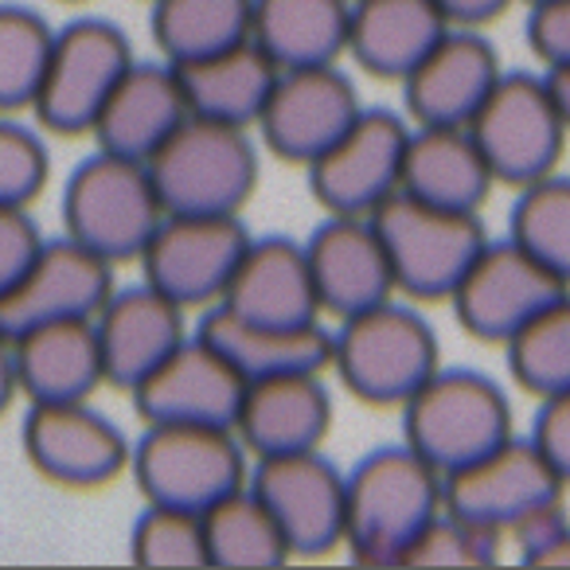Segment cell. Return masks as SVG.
I'll use <instances>...</instances> for the list:
<instances>
[{
    "label": "cell",
    "mask_w": 570,
    "mask_h": 570,
    "mask_svg": "<svg viewBox=\"0 0 570 570\" xmlns=\"http://www.w3.org/2000/svg\"><path fill=\"white\" fill-rule=\"evenodd\" d=\"M442 512V473L411 445L372 450L348 473L344 543L364 567H399L406 547Z\"/></svg>",
    "instance_id": "6da1fadb"
},
{
    "label": "cell",
    "mask_w": 570,
    "mask_h": 570,
    "mask_svg": "<svg viewBox=\"0 0 570 570\" xmlns=\"http://www.w3.org/2000/svg\"><path fill=\"white\" fill-rule=\"evenodd\" d=\"M145 165L168 215H238L258 188L250 129L199 114H188Z\"/></svg>",
    "instance_id": "7a4b0ae2"
},
{
    "label": "cell",
    "mask_w": 570,
    "mask_h": 570,
    "mask_svg": "<svg viewBox=\"0 0 570 570\" xmlns=\"http://www.w3.org/2000/svg\"><path fill=\"white\" fill-rule=\"evenodd\" d=\"M403 434L445 476L512 438V403L489 375L438 367L403 403Z\"/></svg>",
    "instance_id": "3957f363"
},
{
    "label": "cell",
    "mask_w": 570,
    "mask_h": 570,
    "mask_svg": "<svg viewBox=\"0 0 570 570\" xmlns=\"http://www.w3.org/2000/svg\"><path fill=\"white\" fill-rule=\"evenodd\" d=\"M333 367L344 387L372 406H403L438 372V336L395 302L352 313L333 333Z\"/></svg>",
    "instance_id": "277c9868"
},
{
    "label": "cell",
    "mask_w": 570,
    "mask_h": 570,
    "mask_svg": "<svg viewBox=\"0 0 570 570\" xmlns=\"http://www.w3.org/2000/svg\"><path fill=\"white\" fill-rule=\"evenodd\" d=\"M165 215L149 165L106 149L82 160L63 188L67 235L106 262L141 258Z\"/></svg>",
    "instance_id": "5b68a950"
},
{
    "label": "cell",
    "mask_w": 570,
    "mask_h": 570,
    "mask_svg": "<svg viewBox=\"0 0 570 570\" xmlns=\"http://www.w3.org/2000/svg\"><path fill=\"white\" fill-rule=\"evenodd\" d=\"M129 469L149 504L207 512L250 481L246 445L230 426H180L157 422L129 450Z\"/></svg>",
    "instance_id": "8992f818"
},
{
    "label": "cell",
    "mask_w": 570,
    "mask_h": 570,
    "mask_svg": "<svg viewBox=\"0 0 570 570\" xmlns=\"http://www.w3.org/2000/svg\"><path fill=\"white\" fill-rule=\"evenodd\" d=\"M367 219L387 246L395 285L419 302H450L453 285L489 243L476 212H450L406 191L387 196Z\"/></svg>",
    "instance_id": "52a82bcc"
},
{
    "label": "cell",
    "mask_w": 570,
    "mask_h": 570,
    "mask_svg": "<svg viewBox=\"0 0 570 570\" xmlns=\"http://www.w3.org/2000/svg\"><path fill=\"white\" fill-rule=\"evenodd\" d=\"M465 129L481 149L492 180L508 188L551 176L570 134L547 79L523 71L500 75Z\"/></svg>",
    "instance_id": "ba28073f"
},
{
    "label": "cell",
    "mask_w": 570,
    "mask_h": 570,
    "mask_svg": "<svg viewBox=\"0 0 570 570\" xmlns=\"http://www.w3.org/2000/svg\"><path fill=\"white\" fill-rule=\"evenodd\" d=\"M134 63L126 32L110 20L82 17L51 40L48 71L36 90V118L51 134H90L110 90Z\"/></svg>",
    "instance_id": "9c48e42d"
},
{
    "label": "cell",
    "mask_w": 570,
    "mask_h": 570,
    "mask_svg": "<svg viewBox=\"0 0 570 570\" xmlns=\"http://www.w3.org/2000/svg\"><path fill=\"white\" fill-rule=\"evenodd\" d=\"M562 294H570L562 277H554L520 243L504 238V243L481 246V254L469 262L461 282L453 285L450 302L469 336L484 344H504Z\"/></svg>",
    "instance_id": "30bf717a"
},
{
    "label": "cell",
    "mask_w": 570,
    "mask_h": 570,
    "mask_svg": "<svg viewBox=\"0 0 570 570\" xmlns=\"http://www.w3.org/2000/svg\"><path fill=\"white\" fill-rule=\"evenodd\" d=\"M559 481L531 438H504L489 453L442 476V508L489 531H508L535 508L562 500Z\"/></svg>",
    "instance_id": "8fae6325"
},
{
    "label": "cell",
    "mask_w": 570,
    "mask_h": 570,
    "mask_svg": "<svg viewBox=\"0 0 570 570\" xmlns=\"http://www.w3.org/2000/svg\"><path fill=\"white\" fill-rule=\"evenodd\" d=\"M250 235L238 215H165L141 250L145 282L184 309L215 305Z\"/></svg>",
    "instance_id": "7c38bea8"
},
{
    "label": "cell",
    "mask_w": 570,
    "mask_h": 570,
    "mask_svg": "<svg viewBox=\"0 0 570 570\" xmlns=\"http://www.w3.org/2000/svg\"><path fill=\"white\" fill-rule=\"evenodd\" d=\"M250 489L266 500L294 554L317 559L344 543L348 473H341L321 450L258 458Z\"/></svg>",
    "instance_id": "4fadbf2b"
},
{
    "label": "cell",
    "mask_w": 570,
    "mask_h": 570,
    "mask_svg": "<svg viewBox=\"0 0 570 570\" xmlns=\"http://www.w3.org/2000/svg\"><path fill=\"white\" fill-rule=\"evenodd\" d=\"M406 126L391 110H360V118L309 165V188L328 215H372L403 180Z\"/></svg>",
    "instance_id": "5bb4252c"
},
{
    "label": "cell",
    "mask_w": 570,
    "mask_h": 570,
    "mask_svg": "<svg viewBox=\"0 0 570 570\" xmlns=\"http://www.w3.org/2000/svg\"><path fill=\"white\" fill-rule=\"evenodd\" d=\"M360 110L364 106L356 87L336 63L289 67L277 75L254 129L274 157L309 168L360 118Z\"/></svg>",
    "instance_id": "9a60e30c"
},
{
    "label": "cell",
    "mask_w": 570,
    "mask_h": 570,
    "mask_svg": "<svg viewBox=\"0 0 570 570\" xmlns=\"http://www.w3.org/2000/svg\"><path fill=\"white\" fill-rule=\"evenodd\" d=\"M114 294V262L87 250L71 235L43 243L32 266L17 277L9 294H0V333L20 336L36 325L75 317H98Z\"/></svg>",
    "instance_id": "2e32d148"
},
{
    "label": "cell",
    "mask_w": 570,
    "mask_h": 570,
    "mask_svg": "<svg viewBox=\"0 0 570 570\" xmlns=\"http://www.w3.org/2000/svg\"><path fill=\"white\" fill-rule=\"evenodd\" d=\"M24 453L48 481L67 489H98L121 476L129 450L118 426L87 403H32L24 419Z\"/></svg>",
    "instance_id": "e0dca14e"
},
{
    "label": "cell",
    "mask_w": 570,
    "mask_h": 570,
    "mask_svg": "<svg viewBox=\"0 0 570 570\" xmlns=\"http://www.w3.org/2000/svg\"><path fill=\"white\" fill-rule=\"evenodd\" d=\"M129 395H134V406L145 419V426L180 422V426L235 430L246 380L196 333L173 356L160 360Z\"/></svg>",
    "instance_id": "ac0fdd59"
},
{
    "label": "cell",
    "mask_w": 570,
    "mask_h": 570,
    "mask_svg": "<svg viewBox=\"0 0 570 570\" xmlns=\"http://www.w3.org/2000/svg\"><path fill=\"white\" fill-rule=\"evenodd\" d=\"M215 305L254 325L302 328L321 325V297L313 285L309 254L302 243L282 235L250 238Z\"/></svg>",
    "instance_id": "d6986e66"
},
{
    "label": "cell",
    "mask_w": 570,
    "mask_h": 570,
    "mask_svg": "<svg viewBox=\"0 0 570 570\" xmlns=\"http://www.w3.org/2000/svg\"><path fill=\"white\" fill-rule=\"evenodd\" d=\"M305 254H309L321 313H333L341 321L391 302V294L399 289L387 246L367 215H328L305 243Z\"/></svg>",
    "instance_id": "ffe728a7"
},
{
    "label": "cell",
    "mask_w": 570,
    "mask_h": 570,
    "mask_svg": "<svg viewBox=\"0 0 570 570\" xmlns=\"http://www.w3.org/2000/svg\"><path fill=\"white\" fill-rule=\"evenodd\" d=\"M500 59L476 28H450L403 79L414 126H469L500 79Z\"/></svg>",
    "instance_id": "44dd1931"
},
{
    "label": "cell",
    "mask_w": 570,
    "mask_h": 570,
    "mask_svg": "<svg viewBox=\"0 0 570 570\" xmlns=\"http://www.w3.org/2000/svg\"><path fill=\"white\" fill-rule=\"evenodd\" d=\"M98 348H102L106 383L134 391L165 356L188 341L184 305L153 289L149 282L114 289L95 317Z\"/></svg>",
    "instance_id": "7402d4cb"
},
{
    "label": "cell",
    "mask_w": 570,
    "mask_h": 570,
    "mask_svg": "<svg viewBox=\"0 0 570 570\" xmlns=\"http://www.w3.org/2000/svg\"><path fill=\"white\" fill-rule=\"evenodd\" d=\"M328 426H333V399L321 383V372L250 380L235 419L238 442L254 458L321 450Z\"/></svg>",
    "instance_id": "603a6c76"
},
{
    "label": "cell",
    "mask_w": 570,
    "mask_h": 570,
    "mask_svg": "<svg viewBox=\"0 0 570 570\" xmlns=\"http://www.w3.org/2000/svg\"><path fill=\"white\" fill-rule=\"evenodd\" d=\"M188 98H184L180 75L168 63H129V71L110 90L106 106L98 110L90 137L98 149L118 153V157L149 160L168 134L188 118Z\"/></svg>",
    "instance_id": "cb8c5ba5"
},
{
    "label": "cell",
    "mask_w": 570,
    "mask_h": 570,
    "mask_svg": "<svg viewBox=\"0 0 570 570\" xmlns=\"http://www.w3.org/2000/svg\"><path fill=\"white\" fill-rule=\"evenodd\" d=\"M20 391L32 403H87L106 383L95 317L51 321L12 336Z\"/></svg>",
    "instance_id": "d4e9b609"
},
{
    "label": "cell",
    "mask_w": 570,
    "mask_h": 570,
    "mask_svg": "<svg viewBox=\"0 0 570 570\" xmlns=\"http://www.w3.org/2000/svg\"><path fill=\"white\" fill-rule=\"evenodd\" d=\"M450 28L438 0H352L348 56L375 79L403 82Z\"/></svg>",
    "instance_id": "484cf974"
},
{
    "label": "cell",
    "mask_w": 570,
    "mask_h": 570,
    "mask_svg": "<svg viewBox=\"0 0 570 570\" xmlns=\"http://www.w3.org/2000/svg\"><path fill=\"white\" fill-rule=\"evenodd\" d=\"M246 383L266 380V375H289V372H325L333 367V333L325 325H254L223 305L207 309V317L196 328Z\"/></svg>",
    "instance_id": "4316f807"
},
{
    "label": "cell",
    "mask_w": 570,
    "mask_h": 570,
    "mask_svg": "<svg viewBox=\"0 0 570 570\" xmlns=\"http://www.w3.org/2000/svg\"><path fill=\"white\" fill-rule=\"evenodd\" d=\"M492 173L465 126H414L403 153L399 191L450 212H476L492 191Z\"/></svg>",
    "instance_id": "83f0119b"
},
{
    "label": "cell",
    "mask_w": 570,
    "mask_h": 570,
    "mask_svg": "<svg viewBox=\"0 0 570 570\" xmlns=\"http://www.w3.org/2000/svg\"><path fill=\"white\" fill-rule=\"evenodd\" d=\"M180 75L188 110L199 118L227 121V126H258L266 98L274 90L282 67L266 56L254 40H243L235 48H223L215 56L173 63Z\"/></svg>",
    "instance_id": "f1b7e54d"
},
{
    "label": "cell",
    "mask_w": 570,
    "mask_h": 570,
    "mask_svg": "<svg viewBox=\"0 0 570 570\" xmlns=\"http://www.w3.org/2000/svg\"><path fill=\"white\" fill-rule=\"evenodd\" d=\"M352 0H254L250 40L289 67L336 63L348 51Z\"/></svg>",
    "instance_id": "f546056e"
},
{
    "label": "cell",
    "mask_w": 570,
    "mask_h": 570,
    "mask_svg": "<svg viewBox=\"0 0 570 570\" xmlns=\"http://www.w3.org/2000/svg\"><path fill=\"white\" fill-rule=\"evenodd\" d=\"M204 535H207V562L212 567L254 570V567H282L285 559H294V551L285 543V531L277 528L274 512L250 489V481L207 508Z\"/></svg>",
    "instance_id": "4dcf8cb0"
},
{
    "label": "cell",
    "mask_w": 570,
    "mask_h": 570,
    "mask_svg": "<svg viewBox=\"0 0 570 570\" xmlns=\"http://www.w3.org/2000/svg\"><path fill=\"white\" fill-rule=\"evenodd\" d=\"M254 0H153V40L168 63L215 56L250 40Z\"/></svg>",
    "instance_id": "1f68e13d"
},
{
    "label": "cell",
    "mask_w": 570,
    "mask_h": 570,
    "mask_svg": "<svg viewBox=\"0 0 570 570\" xmlns=\"http://www.w3.org/2000/svg\"><path fill=\"white\" fill-rule=\"evenodd\" d=\"M512 380L523 391L547 399L570 391V294L554 297L520 333L504 341Z\"/></svg>",
    "instance_id": "d6a6232c"
},
{
    "label": "cell",
    "mask_w": 570,
    "mask_h": 570,
    "mask_svg": "<svg viewBox=\"0 0 570 570\" xmlns=\"http://www.w3.org/2000/svg\"><path fill=\"white\" fill-rule=\"evenodd\" d=\"M508 238L535 254L554 277L570 285V176H543L520 188L508 219Z\"/></svg>",
    "instance_id": "836d02e7"
},
{
    "label": "cell",
    "mask_w": 570,
    "mask_h": 570,
    "mask_svg": "<svg viewBox=\"0 0 570 570\" xmlns=\"http://www.w3.org/2000/svg\"><path fill=\"white\" fill-rule=\"evenodd\" d=\"M56 32L48 20L20 4H0V114L24 110L48 71Z\"/></svg>",
    "instance_id": "e575fe53"
},
{
    "label": "cell",
    "mask_w": 570,
    "mask_h": 570,
    "mask_svg": "<svg viewBox=\"0 0 570 570\" xmlns=\"http://www.w3.org/2000/svg\"><path fill=\"white\" fill-rule=\"evenodd\" d=\"M129 547L141 567H212L204 512H188V508L149 504L134 523Z\"/></svg>",
    "instance_id": "d590c367"
},
{
    "label": "cell",
    "mask_w": 570,
    "mask_h": 570,
    "mask_svg": "<svg viewBox=\"0 0 570 570\" xmlns=\"http://www.w3.org/2000/svg\"><path fill=\"white\" fill-rule=\"evenodd\" d=\"M504 535L481 523H469L453 512H438L426 528L406 547L399 567H489L497 562Z\"/></svg>",
    "instance_id": "8d00e7d4"
},
{
    "label": "cell",
    "mask_w": 570,
    "mask_h": 570,
    "mask_svg": "<svg viewBox=\"0 0 570 570\" xmlns=\"http://www.w3.org/2000/svg\"><path fill=\"white\" fill-rule=\"evenodd\" d=\"M48 149L32 129L0 118V204L28 207L48 184Z\"/></svg>",
    "instance_id": "74e56055"
},
{
    "label": "cell",
    "mask_w": 570,
    "mask_h": 570,
    "mask_svg": "<svg viewBox=\"0 0 570 570\" xmlns=\"http://www.w3.org/2000/svg\"><path fill=\"white\" fill-rule=\"evenodd\" d=\"M43 243L48 238L40 235L28 207L0 204V294H9L12 285H17V277L32 266V258L40 254Z\"/></svg>",
    "instance_id": "f35d334b"
},
{
    "label": "cell",
    "mask_w": 570,
    "mask_h": 570,
    "mask_svg": "<svg viewBox=\"0 0 570 570\" xmlns=\"http://www.w3.org/2000/svg\"><path fill=\"white\" fill-rule=\"evenodd\" d=\"M528 48L539 63L570 67V0H539L528 17Z\"/></svg>",
    "instance_id": "ab89813d"
},
{
    "label": "cell",
    "mask_w": 570,
    "mask_h": 570,
    "mask_svg": "<svg viewBox=\"0 0 570 570\" xmlns=\"http://www.w3.org/2000/svg\"><path fill=\"white\" fill-rule=\"evenodd\" d=\"M531 442L547 458V465L559 473L562 484H570V391L547 395L531 426Z\"/></svg>",
    "instance_id": "60d3db41"
},
{
    "label": "cell",
    "mask_w": 570,
    "mask_h": 570,
    "mask_svg": "<svg viewBox=\"0 0 570 570\" xmlns=\"http://www.w3.org/2000/svg\"><path fill=\"white\" fill-rule=\"evenodd\" d=\"M567 528H570L567 508H562V500H551V504H543V508H535V512L523 515V520L515 523L504 539H512V543L520 547V559L528 562L531 554L543 551V547L551 543V539H559Z\"/></svg>",
    "instance_id": "b9f144b4"
},
{
    "label": "cell",
    "mask_w": 570,
    "mask_h": 570,
    "mask_svg": "<svg viewBox=\"0 0 570 570\" xmlns=\"http://www.w3.org/2000/svg\"><path fill=\"white\" fill-rule=\"evenodd\" d=\"M512 0H438V9L445 12L453 28H481L497 20Z\"/></svg>",
    "instance_id": "7bdbcfd3"
},
{
    "label": "cell",
    "mask_w": 570,
    "mask_h": 570,
    "mask_svg": "<svg viewBox=\"0 0 570 570\" xmlns=\"http://www.w3.org/2000/svg\"><path fill=\"white\" fill-rule=\"evenodd\" d=\"M20 391V375H17V348H12V336L0 333V414L9 411L12 399Z\"/></svg>",
    "instance_id": "ee69618b"
},
{
    "label": "cell",
    "mask_w": 570,
    "mask_h": 570,
    "mask_svg": "<svg viewBox=\"0 0 570 570\" xmlns=\"http://www.w3.org/2000/svg\"><path fill=\"white\" fill-rule=\"evenodd\" d=\"M543 79H547V87H551V98H554V106H559L562 121H567V129H570V67H551Z\"/></svg>",
    "instance_id": "f6af8a7d"
},
{
    "label": "cell",
    "mask_w": 570,
    "mask_h": 570,
    "mask_svg": "<svg viewBox=\"0 0 570 570\" xmlns=\"http://www.w3.org/2000/svg\"><path fill=\"white\" fill-rule=\"evenodd\" d=\"M528 562H531V567H570V528L562 531L559 539H551L543 551L531 554Z\"/></svg>",
    "instance_id": "bcb514c9"
}]
</instances>
